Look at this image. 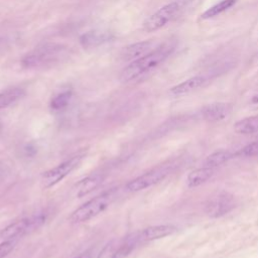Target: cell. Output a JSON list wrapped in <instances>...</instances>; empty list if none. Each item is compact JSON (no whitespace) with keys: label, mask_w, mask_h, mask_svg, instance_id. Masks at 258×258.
Listing matches in <instances>:
<instances>
[{"label":"cell","mask_w":258,"mask_h":258,"mask_svg":"<svg viewBox=\"0 0 258 258\" xmlns=\"http://www.w3.org/2000/svg\"><path fill=\"white\" fill-rule=\"evenodd\" d=\"M173 49L174 44L171 42L159 45L125 67L119 76V80L122 83H129L147 73H150L161 64L171 54Z\"/></svg>","instance_id":"obj_1"},{"label":"cell","mask_w":258,"mask_h":258,"mask_svg":"<svg viewBox=\"0 0 258 258\" xmlns=\"http://www.w3.org/2000/svg\"><path fill=\"white\" fill-rule=\"evenodd\" d=\"M115 199V190L110 189L104 191L95 198L89 200L79 208H77L70 216L69 220L73 224L87 222L99 214L103 213Z\"/></svg>","instance_id":"obj_2"},{"label":"cell","mask_w":258,"mask_h":258,"mask_svg":"<svg viewBox=\"0 0 258 258\" xmlns=\"http://www.w3.org/2000/svg\"><path fill=\"white\" fill-rule=\"evenodd\" d=\"M66 47L58 43H44L27 52L21 59L24 68L31 69L48 64L63 54Z\"/></svg>","instance_id":"obj_3"},{"label":"cell","mask_w":258,"mask_h":258,"mask_svg":"<svg viewBox=\"0 0 258 258\" xmlns=\"http://www.w3.org/2000/svg\"><path fill=\"white\" fill-rule=\"evenodd\" d=\"M45 219L46 217L42 213L23 217L6 226L1 231L0 237L3 240H15L39 228L45 222Z\"/></svg>","instance_id":"obj_4"},{"label":"cell","mask_w":258,"mask_h":258,"mask_svg":"<svg viewBox=\"0 0 258 258\" xmlns=\"http://www.w3.org/2000/svg\"><path fill=\"white\" fill-rule=\"evenodd\" d=\"M140 244L138 232L108 242L98 254L97 258H126Z\"/></svg>","instance_id":"obj_5"},{"label":"cell","mask_w":258,"mask_h":258,"mask_svg":"<svg viewBox=\"0 0 258 258\" xmlns=\"http://www.w3.org/2000/svg\"><path fill=\"white\" fill-rule=\"evenodd\" d=\"M182 8V2L180 1H173L165 4L145 19L143 22L144 30L153 32L164 27L180 14Z\"/></svg>","instance_id":"obj_6"},{"label":"cell","mask_w":258,"mask_h":258,"mask_svg":"<svg viewBox=\"0 0 258 258\" xmlns=\"http://www.w3.org/2000/svg\"><path fill=\"white\" fill-rule=\"evenodd\" d=\"M84 156V154L75 155L64 160L60 164L56 165L55 167L44 171L40 177L41 186L43 188H49L58 183L59 181H61L64 177L71 174V172L74 171L79 166Z\"/></svg>","instance_id":"obj_7"},{"label":"cell","mask_w":258,"mask_h":258,"mask_svg":"<svg viewBox=\"0 0 258 258\" xmlns=\"http://www.w3.org/2000/svg\"><path fill=\"white\" fill-rule=\"evenodd\" d=\"M236 207V200L228 191H217L210 196L205 205V211L212 218H219L230 213Z\"/></svg>","instance_id":"obj_8"},{"label":"cell","mask_w":258,"mask_h":258,"mask_svg":"<svg viewBox=\"0 0 258 258\" xmlns=\"http://www.w3.org/2000/svg\"><path fill=\"white\" fill-rule=\"evenodd\" d=\"M167 174H168V169L165 167L154 168L130 180L126 184V188L132 192L143 190L161 181Z\"/></svg>","instance_id":"obj_9"},{"label":"cell","mask_w":258,"mask_h":258,"mask_svg":"<svg viewBox=\"0 0 258 258\" xmlns=\"http://www.w3.org/2000/svg\"><path fill=\"white\" fill-rule=\"evenodd\" d=\"M233 111V106L229 103L216 102L203 107L201 113L208 122H221L230 117Z\"/></svg>","instance_id":"obj_10"},{"label":"cell","mask_w":258,"mask_h":258,"mask_svg":"<svg viewBox=\"0 0 258 258\" xmlns=\"http://www.w3.org/2000/svg\"><path fill=\"white\" fill-rule=\"evenodd\" d=\"M113 39V34L107 30L94 29L80 36V43L84 48H95Z\"/></svg>","instance_id":"obj_11"},{"label":"cell","mask_w":258,"mask_h":258,"mask_svg":"<svg viewBox=\"0 0 258 258\" xmlns=\"http://www.w3.org/2000/svg\"><path fill=\"white\" fill-rule=\"evenodd\" d=\"M152 47L153 42L151 40L131 43L122 49L120 53V58L125 61H133L151 51L153 49Z\"/></svg>","instance_id":"obj_12"},{"label":"cell","mask_w":258,"mask_h":258,"mask_svg":"<svg viewBox=\"0 0 258 258\" xmlns=\"http://www.w3.org/2000/svg\"><path fill=\"white\" fill-rule=\"evenodd\" d=\"M176 227L173 225H156L147 227L138 232L140 243L150 242L153 240L161 239L173 234L176 231Z\"/></svg>","instance_id":"obj_13"},{"label":"cell","mask_w":258,"mask_h":258,"mask_svg":"<svg viewBox=\"0 0 258 258\" xmlns=\"http://www.w3.org/2000/svg\"><path fill=\"white\" fill-rule=\"evenodd\" d=\"M104 177L99 173H94L86 176L85 178L79 180L75 185V194L78 198H83L93 190H95L102 182Z\"/></svg>","instance_id":"obj_14"},{"label":"cell","mask_w":258,"mask_h":258,"mask_svg":"<svg viewBox=\"0 0 258 258\" xmlns=\"http://www.w3.org/2000/svg\"><path fill=\"white\" fill-rule=\"evenodd\" d=\"M206 82H207V80L204 76L191 77V78L175 85L174 87H172L170 89V94L173 96H183V95L189 94V93L196 91L197 89L201 88L202 86H204V84Z\"/></svg>","instance_id":"obj_15"},{"label":"cell","mask_w":258,"mask_h":258,"mask_svg":"<svg viewBox=\"0 0 258 258\" xmlns=\"http://www.w3.org/2000/svg\"><path fill=\"white\" fill-rule=\"evenodd\" d=\"M214 175V169L212 167H201L191 170L186 176V184L188 187H197L209 179Z\"/></svg>","instance_id":"obj_16"},{"label":"cell","mask_w":258,"mask_h":258,"mask_svg":"<svg viewBox=\"0 0 258 258\" xmlns=\"http://www.w3.org/2000/svg\"><path fill=\"white\" fill-rule=\"evenodd\" d=\"M234 130L237 133L244 135L258 133V115L246 117L237 121L234 125Z\"/></svg>","instance_id":"obj_17"},{"label":"cell","mask_w":258,"mask_h":258,"mask_svg":"<svg viewBox=\"0 0 258 258\" xmlns=\"http://www.w3.org/2000/svg\"><path fill=\"white\" fill-rule=\"evenodd\" d=\"M25 92L19 87H13L6 89L0 93V110L9 107L24 96Z\"/></svg>","instance_id":"obj_18"},{"label":"cell","mask_w":258,"mask_h":258,"mask_svg":"<svg viewBox=\"0 0 258 258\" xmlns=\"http://www.w3.org/2000/svg\"><path fill=\"white\" fill-rule=\"evenodd\" d=\"M237 0H221L220 2H218L217 4L213 5L212 7L208 8L202 15L201 18L202 19H211L214 18L218 15H220L221 13L227 11L229 8H231Z\"/></svg>","instance_id":"obj_19"},{"label":"cell","mask_w":258,"mask_h":258,"mask_svg":"<svg viewBox=\"0 0 258 258\" xmlns=\"http://www.w3.org/2000/svg\"><path fill=\"white\" fill-rule=\"evenodd\" d=\"M234 156V154L229 150H218L210 154L205 161L206 166L208 167H216L219 166L225 162H227L229 159H231Z\"/></svg>","instance_id":"obj_20"},{"label":"cell","mask_w":258,"mask_h":258,"mask_svg":"<svg viewBox=\"0 0 258 258\" xmlns=\"http://www.w3.org/2000/svg\"><path fill=\"white\" fill-rule=\"evenodd\" d=\"M72 96H73V93H72V91H69V90L58 93L51 99L50 104H49L50 109L53 111L63 110L70 104Z\"/></svg>","instance_id":"obj_21"},{"label":"cell","mask_w":258,"mask_h":258,"mask_svg":"<svg viewBox=\"0 0 258 258\" xmlns=\"http://www.w3.org/2000/svg\"><path fill=\"white\" fill-rule=\"evenodd\" d=\"M237 154L241 155V156H245V157H251V156L258 155V141L247 144Z\"/></svg>","instance_id":"obj_22"},{"label":"cell","mask_w":258,"mask_h":258,"mask_svg":"<svg viewBox=\"0 0 258 258\" xmlns=\"http://www.w3.org/2000/svg\"><path fill=\"white\" fill-rule=\"evenodd\" d=\"M15 240H4L0 243V258L7 257L15 248Z\"/></svg>","instance_id":"obj_23"},{"label":"cell","mask_w":258,"mask_h":258,"mask_svg":"<svg viewBox=\"0 0 258 258\" xmlns=\"http://www.w3.org/2000/svg\"><path fill=\"white\" fill-rule=\"evenodd\" d=\"M7 173H8V170H7L6 166L0 163V182L6 177Z\"/></svg>","instance_id":"obj_24"},{"label":"cell","mask_w":258,"mask_h":258,"mask_svg":"<svg viewBox=\"0 0 258 258\" xmlns=\"http://www.w3.org/2000/svg\"><path fill=\"white\" fill-rule=\"evenodd\" d=\"M250 105L254 109H258V94L254 95L250 100Z\"/></svg>","instance_id":"obj_25"},{"label":"cell","mask_w":258,"mask_h":258,"mask_svg":"<svg viewBox=\"0 0 258 258\" xmlns=\"http://www.w3.org/2000/svg\"><path fill=\"white\" fill-rule=\"evenodd\" d=\"M75 258H91V251H86Z\"/></svg>","instance_id":"obj_26"},{"label":"cell","mask_w":258,"mask_h":258,"mask_svg":"<svg viewBox=\"0 0 258 258\" xmlns=\"http://www.w3.org/2000/svg\"><path fill=\"white\" fill-rule=\"evenodd\" d=\"M252 62H253V63H255V64H258V52L253 56Z\"/></svg>","instance_id":"obj_27"},{"label":"cell","mask_w":258,"mask_h":258,"mask_svg":"<svg viewBox=\"0 0 258 258\" xmlns=\"http://www.w3.org/2000/svg\"><path fill=\"white\" fill-rule=\"evenodd\" d=\"M0 131H1V120H0Z\"/></svg>","instance_id":"obj_28"}]
</instances>
